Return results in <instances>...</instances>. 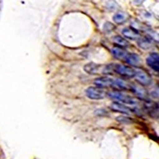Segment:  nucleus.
Here are the masks:
<instances>
[{"label": "nucleus", "mask_w": 159, "mask_h": 159, "mask_svg": "<svg viewBox=\"0 0 159 159\" xmlns=\"http://www.w3.org/2000/svg\"><path fill=\"white\" fill-rule=\"evenodd\" d=\"M116 120L120 122L121 123H125V124H129V123H130L132 122V119L129 118H127V117H125V116H118Z\"/></svg>", "instance_id": "obj_18"}, {"label": "nucleus", "mask_w": 159, "mask_h": 159, "mask_svg": "<svg viewBox=\"0 0 159 159\" xmlns=\"http://www.w3.org/2000/svg\"><path fill=\"white\" fill-rule=\"evenodd\" d=\"M123 35L127 39L135 40L139 37V32L133 28H125L122 31Z\"/></svg>", "instance_id": "obj_8"}, {"label": "nucleus", "mask_w": 159, "mask_h": 159, "mask_svg": "<svg viewBox=\"0 0 159 159\" xmlns=\"http://www.w3.org/2000/svg\"><path fill=\"white\" fill-rule=\"evenodd\" d=\"M115 29V26L113 24L108 22H106L103 25V30L105 33H110L112 32Z\"/></svg>", "instance_id": "obj_17"}, {"label": "nucleus", "mask_w": 159, "mask_h": 159, "mask_svg": "<svg viewBox=\"0 0 159 159\" xmlns=\"http://www.w3.org/2000/svg\"><path fill=\"white\" fill-rule=\"evenodd\" d=\"M135 77L137 81L141 85L148 86L152 83V78L151 76L143 70H136Z\"/></svg>", "instance_id": "obj_4"}, {"label": "nucleus", "mask_w": 159, "mask_h": 159, "mask_svg": "<svg viewBox=\"0 0 159 159\" xmlns=\"http://www.w3.org/2000/svg\"><path fill=\"white\" fill-rule=\"evenodd\" d=\"M131 84L127 83V82L123 80L122 79L118 78L115 80L114 86L116 87L117 88H119L120 89H130Z\"/></svg>", "instance_id": "obj_14"}, {"label": "nucleus", "mask_w": 159, "mask_h": 159, "mask_svg": "<svg viewBox=\"0 0 159 159\" xmlns=\"http://www.w3.org/2000/svg\"><path fill=\"white\" fill-rule=\"evenodd\" d=\"M126 20V16L123 13L118 12L113 17V20L116 24H122Z\"/></svg>", "instance_id": "obj_16"}, {"label": "nucleus", "mask_w": 159, "mask_h": 159, "mask_svg": "<svg viewBox=\"0 0 159 159\" xmlns=\"http://www.w3.org/2000/svg\"><path fill=\"white\" fill-rule=\"evenodd\" d=\"M101 66L93 62H90L84 66V71L89 75H97L100 69Z\"/></svg>", "instance_id": "obj_10"}, {"label": "nucleus", "mask_w": 159, "mask_h": 159, "mask_svg": "<svg viewBox=\"0 0 159 159\" xmlns=\"http://www.w3.org/2000/svg\"><path fill=\"white\" fill-rule=\"evenodd\" d=\"M125 59L127 64L132 66H138L141 62V59L139 56L138 54H134V53L128 54Z\"/></svg>", "instance_id": "obj_9"}, {"label": "nucleus", "mask_w": 159, "mask_h": 159, "mask_svg": "<svg viewBox=\"0 0 159 159\" xmlns=\"http://www.w3.org/2000/svg\"><path fill=\"white\" fill-rule=\"evenodd\" d=\"M111 52L113 55L114 56V57L118 59H122L124 58L125 59L127 55L128 54V53L125 50H124V48H122L121 47H113L111 50Z\"/></svg>", "instance_id": "obj_12"}, {"label": "nucleus", "mask_w": 159, "mask_h": 159, "mask_svg": "<svg viewBox=\"0 0 159 159\" xmlns=\"http://www.w3.org/2000/svg\"><path fill=\"white\" fill-rule=\"evenodd\" d=\"M85 94L87 98L92 100H99L105 98L107 93L106 92L98 87H90L85 90Z\"/></svg>", "instance_id": "obj_3"}, {"label": "nucleus", "mask_w": 159, "mask_h": 159, "mask_svg": "<svg viewBox=\"0 0 159 159\" xmlns=\"http://www.w3.org/2000/svg\"><path fill=\"white\" fill-rule=\"evenodd\" d=\"M113 71L121 76L127 78H134L136 75L135 70L132 69L129 66L120 64H113Z\"/></svg>", "instance_id": "obj_2"}, {"label": "nucleus", "mask_w": 159, "mask_h": 159, "mask_svg": "<svg viewBox=\"0 0 159 159\" xmlns=\"http://www.w3.org/2000/svg\"><path fill=\"white\" fill-rule=\"evenodd\" d=\"M107 95L109 96V98L111 99H115L116 101H118L119 102H121L127 104L136 105L138 102L134 98L131 97L130 96L124 94L122 92H120V91H117V90L110 91L108 92Z\"/></svg>", "instance_id": "obj_1"}, {"label": "nucleus", "mask_w": 159, "mask_h": 159, "mask_svg": "<svg viewBox=\"0 0 159 159\" xmlns=\"http://www.w3.org/2000/svg\"><path fill=\"white\" fill-rule=\"evenodd\" d=\"M110 109L114 111L118 112L120 113L123 114H126V115H130L131 113V110L130 108L127 107L126 106L120 104L117 102H113L110 107Z\"/></svg>", "instance_id": "obj_7"}, {"label": "nucleus", "mask_w": 159, "mask_h": 159, "mask_svg": "<svg viewBox=\"0 0 159 159\" xmlns=\"http://www.w3.org/2000/svg\"><path fill=\"white\" fill-rule=\"evenodd\" d=\"M147 65L149 67L156 72L159 70V56L157 52H153L146 59Z\"/></svg>", "instance_id": "obj_5"}, {"label": "nucleus", "mask_w": 159, "mask_h": 159, "mask_svg": "<svg viewBox=\"0 0 159 159\" xmlns=\"http://www.w3.org/2000/svg\"><path fill=\"white\" fill-rule=\"evenodd\" d=\"M152 39L147 36L139 38L138 41V45L139 47L144 50L149 49L152 47Z\"/></svg>", "instance_id": "obj_11"}, {"label": "nucleus", "mask_w": 159, "mask_h": 159, "mask_svg": "<svg viewBox=\"0 0 159 159\" xmlns=\"http://www.w3.org/2000/svg\"><path fill=\"white\" fill-rule=\"evenodd\" d=\"M130 90H132L134 94H136V95H137L139 98H140L141 99H145L146 98H147V92L145 91V90L144 89H143L142 87H141L139 86L131 84Z\"/></svg>", "instance_id": "obj_13"}, {"label": "nucleus", "mask_w": 159, "mask_h": 159, "mask_svg": "<svg viewBox=\"0 0 159 159\" xmlns=\"http://www.w3.org/2000/svg\"><path fill=\"white\" fill-rule=\"evenodd\" d=\"M94 84L98 88H104L114 86L115 80L110 77H100L94 80Z\"/></svg>", "instance_id": "obj_6"}, {"label": "nucleus", "mask_w": 159, "mask_h": 159, "mask_svg": "<svg viewBox=\"0 0 159 159\" xmlns=\"http://www.w3.org/2000/svg\"><path fill=\"white\" fill-rule=\"evenodd\" d=\"M113 42L115 43H116L118 45L122 47H127L129 45V42L125 38L119 35H117L113 37Z\"/></svg>", "instance_id": "obj_15"}]
</instances>
